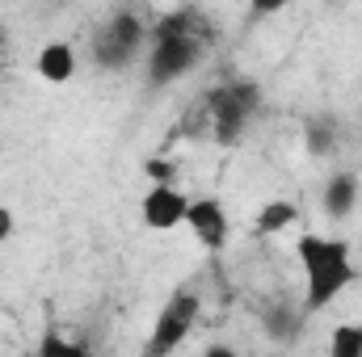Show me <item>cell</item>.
Segmentation results:
<instances>
[{"label":"cell","mask_w":362,"mask_h":357,"mask_svg":"<svg viewBox=\"0 0 362 357\" xmlns=\"http://www.w3.org/2000/svg\"><path fill=\"white\" fill-rule=\"evenodd\" d=\"M144 177H148V181H177V177H173V160L152 156V160L144 164Z\"/></svg>","instance_id":"cell-13"},{"label":"cell","mask_w":362,"mask_h":357,"mask_svg":"<svg viewBox=\"0 0 362 357\" xmlns=\"http://www.w3.org/2000/svg\"><path fill=\"white\" fill-rule=\"evenodd\" d=\"M291 4H299V0H249V13L253 17H274V13H286Z\"/></svg>","instance_id":"cell-14"},{"label":"cell","mask_w":362,"mask_h":357,"mask_svg":"<svg viewBox=\"0 0 362 357\" xmlns=\"http://www.w3.org/2000/svg\"><path fill=\"white\" fill-rule=\"evenodd\" d=\"M198 63H202V42L194 38L185 13H169L165 21L152 25V47L144 55V72L152 89H169L185 80Z\"/></svg>","instance_id":"cell-2"},{"label":"cell","mask_w":362,"mask_h":357,"mask_svg":"<svg viewBox=\"0 0 362 357\" xmlns=\"http://www.w3.org/2000/svg\"><path fill=\"white\" fill-rule=\"evenodd\" d=\"M148 38H152V30H148L144 17H135V13H114V17L93 34V63L105 68V72H122V68H131V63L144 55Z\"/></svg>","instance_id":"cell-4"},{"label":"cell","mask_w":362,"mask_h":357,"mask_svg":"<svg viewBox=\"0 0 362 357\" xmlns=\"http://www.w3.org/2000/svg\"><path fill=\"white\" fill-rule=\"evenodd\" d=\"M295 257H299V273H303V311H329L354 282H358V265H354V248L341 236L329 231H303L295 240Z\"/></svg>","instance_id":"cell-1"},{"label":"cell","mask_w":362,"mask_h":357,"mask_svg":"<svg viewBox=\"0 0 362 357\" xmlns=\"http://www.w3.org/2000/svg\"><path fill=\"white\" fill-rule=\"evenodd\" d=\"M329 353L333 357H362V324H337L329 337Z\"/></svg>","instance_id":"cell-11"},{"label":"cell","mask_w":362,"mask_h":357,"mask_svg":"<svg viewBox=\"0 0 362 357\" xmlns=\"http://www.w3.org/2000/svg\"><path fill=\"white\" fill-rule=\"evenodd\" d=\"M303 143H308L312 156H329V152H333V126H329V122H308Z\"/></svg>","instance_id":"cell-12"},{"label":"cell","mask_w":362,"mask_h":357,"mask_svg":"<svg viewBox=\"0 0 362 357\" xmlns=\"http://www.w3.org/2000/svg\"><path fill=\"white\" fill-rule=\"evenodd\" d=\"M358 202H362V181H358V173H350V169L333 173V177L325 181V189H320V206H325V214H329L333 223H346V219L358 210Z\"/></svg>","instance_id":"cell-8"},{"label":"cell","mask_w":362,"mask_h":357,"mask_svg":"<svg viewBox=\"0 0 362 357\" xmlns=\"http://www.w3.org/2000/svg\"><path fill=\"white\" fill-rule=\"evenodd\" d=\"M299 223V206L291 202V198H270L257 214H253V236H262V240H270V236H282V231H291Z\"/></svg>","instance_id":"cell-10"},{"label":"cell","mask_w":362,"mask_h":357,"mask_svg":"<svg viewBox=\"0 0 362 357\" xmlns=\"http://www.w3.org/2000/svg\"><path fill=\"white\" fill-rule=\"evenodd\" d=\"M185 210H189V193L177 189V181H148V193L139 202V223L148 231L185 227Z\"/></svg>","instance_id":"cell-6"},{"label":"cell","mask_w":362,"mask_h":357,"mask_svg":"<svg viewBox=\"0 0 362 357\" xmlns=\"http://www.w3.org/2000/svg\"><path fill=\"white\" fill-rule=\"evenodd\" d=\"M206 109H211L215 143L219 147H236L249 135V126H253V118L262 109V89L253 80H228V85H219L206 97Z\"/></svg>","instance_id":"cell-3"},{"label":"cell","mask_w":362,"mask_h":357,"mask_svg":"<svg viewBox=\"0 0 362 357\" xmlns=\"http://www.w3.org/2000/svg\"><path fill=\"white\" fill-rule=\"evenodd\" d=\"M38 349H42V353H76L81 345H76V341H64V337H42Z\"/></svg>","instance_id":"cell-15"},{"label":"cell","mask_w":362,"mask_h":357,"mask_svg":"<svg viewBox=\"0 0 362 357\" xmlns=\"http://www.w3.org/2000/svg\"><path fill=\"white\" fill-rule=\"evenodd\" d=\"M198 315H202V298H198L194 290H177V294L160 307V315H156V324H152V337H148V357L177 353L181 345L189 341V332H194Z\"/></svg>","instance_id":"cell-5"},{"label":"cell","mask_w":362,"mask_h":357,"mask_svg":"<svg viewBox=\"0 0 362 357\" xmlns=\"http://www.w3.org/2000/svg\"><path fill=\"white\" fill-rule=\"evenodd\" d=\"M185 227L206 253H223L228 240H232V214H228V206L219 198H189Z\"/></svg>","instance_id":"cell-7"},{"label":"cell","mask_w":362,"mask_h":357,"mask_svg":"<svg viewBox=\"0 0 362 357\" xmlns=\"http://www.w3.org/2000/svg\"><path fill=\"white\" fill-rule=\"evenodd\" d=\"M34 72L47 80V85H68L76 76V51L72 42H47L34 59Z\"/></svg>","instance_id":"cell-9"},{"label":"cell","mask_w":362,"mask_h":357,"mask_svg":"<svg viewBox=\"0 0 362 357\" xmlns=\"http://www.w3.org/2000/svg\"><path fill=\"white\" fill-rule=\"evenodd\" d=\"M13 231H17V214H13L8 206H0V248L13 240Z\"/></svg>","instance_id":"cell-16"},{"label":"cell","mask_w":362,"mask_h":357,"mask_svg":"<svg viewBox=\"0 0 362 357\" xmlns=\"http://www.w3.org/2000/svg\"><path fill=\"white\" fill-rule=\"evenodd\" d=\"M4 42H8V34H4V25H0V55H4Z\"/></svg>","instance_id":"cell-17"}]
</instances>
